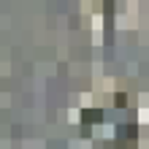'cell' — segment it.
<instances>
[{
    "label": "cell",
    "mask_w": 149,
    "mask_h": 149,
    "mask_svg": "<svg viewBox=\"0 0 149 149\" xmlns=\"http://www.w3.org/2000/svg\"><path fill=\"white\" fill-rule=\"evenodd\" d=\"M100 117H103V111H100V109H95V111H92V109H87V111H84V122H100Z\"/></svg>",
    "instance_id": "6da1fadb"
}]
</instances>
